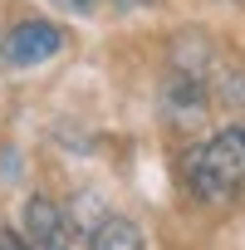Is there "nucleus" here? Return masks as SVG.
<instances>
[{"mask_svg":"<svg viewBox=\"0 0 245 250\" xmlns=\"http://www.w3.org/2000/svg\"><path fill=\"white\" fill-rule=\"evenodd\" d=\"M25 230H30L35 245H59V240H64V216H59V206L44 201V196H30V206H25Z\"/></svg>","mask_w":245,"mask_h":250,"instance_id":"4","label":"nucleus"},{"mask_svg":"<svg viewBox=\"0 0 245 250\" xmlns=\"http://www.w3.org/2000/svg\"><path fill=\"white\" fill-rule=\"evenodd\" d=\"M59 49H64V30L49 25V20H25V25H15V30L5 35V59H10L15 69L44 64V59H54Z\"/></svg>","mask_w":245,"mask_h":250,"instance_id":"2","label":"nucleus"},{"mask_svg":"<svg viewBox=\"0 0 245 250\" xmlns=\"http://www.w3.org/2000/svg\"><path fill=\"white\" fill-rule=\"evenodd\" d=\"M0 250H30V245H25V235H15V230H0Z\"/></svg>","mask_w":245,"mask_h":250,"instance_id":"5","label":"nucleus"},{"mask_svg":"<svg viewBox=\"0 0 245 250\" xmlns=\"http://www.w3.org/2000/svg\"><path fill=\"white\" fill-rule=\"evenodd\" d=\"M191 196L206 206H235L245 201V128H221L186 157Z\"/></svg>","mask_w":245,"mask_h":250,"instance_id":"1","label":"nucleus"},{"mask_svg":"<svg viewBox=\"0 0 245 250\" xmlns=\"http://www.w3.org/2000/svg\"><path fill=\"white\" fill-rule=\"evenodd\" d=\"M59 5H64V10H79V15H88V10H93V0H59Z\"/></svg>","mask_w":245,"mask_h":250,"instance_id":"6","label":"nucleus"},{"mask_svg":"<svg viewBox=\"0 0 245 250\" xmlns=\"http://www.w3.org/2000/svg\"><path fill=\"white\" fill-rule=\"evenodd\" d=\"M40 250H64V240H59V245H40Z\"/></svg>","mask_w":245,"mask_h":250,"instance_id":"7","label":"nucleus"},{"mask_svg":"<svg viewBox=\"0 0 245 250\" xmlns=\"http://www.w3.org/2000/svg\"><path fill=\"white\" fill-rule=\"evenodd\" d=\"M88 250H147V240L128 216H103L88 230Z\"/></svg>","mask_w":245,"mask_h":250,"instance_id":"3","label":"nucleus"}]
</instances>
